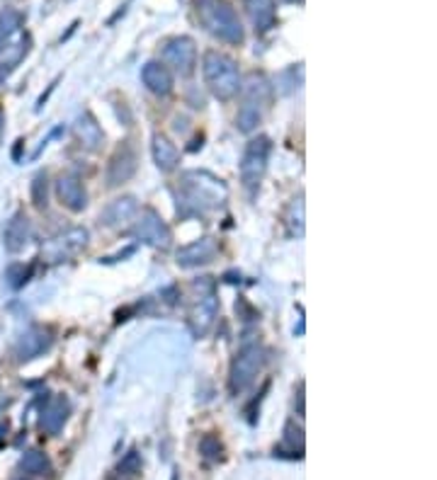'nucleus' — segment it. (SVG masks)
Segmentation results:
<instances>
[{"label": "nucleus", "mask_w": 437, "mask_h": 480, "mask_svg": "<svg viewBox=\"0 0 437 480\" xmlns=\"http://www.w3.org/2000/svg\"><path fill=\"white\" fill-rule=\"evenodd\" d=\"M32 200L35 207H46V175H36V180L32 182Z\"/></svg>", "instance_id": "29"}, {"label": "nucleus", "mask_w": 437, "mask_h": 480, "mask_svg": "<svg viewBox=\"0 0 437 480\" xmlns=\"http://www.w3.org/2000/svg\"><path fill=\"white\" fill-rule=\"evenodd\" d=\"M200 452L207 456V459H221V442H218L217 437L214 435H207V437H202V442H200Z\"/></svg>", "instance_id": "28"}, {"label": "nucleus", "mask_w": 437, "mask_h": 480, "mask_svg": "<svg viewBox=\"0 0 437 480\" xmlns=\"http://www.w3.org/2000/svg\"><path fill=\"white\" fill-rule=\"evenodd\" d=\"M68 413H71V405L64 396H56L44 405L42 410V417H39V427L44 429L46 435L56 437L61 429H64L66 420H68Z\"/></svg>", "instance_id": "17"}, {"label": "nucleus", "mask_w": 437, "mask_h": 480, "mask_svg": "<svg viewBox=\"0 0 437 480\" xmlns=\"http://www.w3.org/2000/svg\"><path fill=\"white\" fill-rule=\"evenodd\" d=\"M52 342H54V335H52L49 327L32 326L18 337V342L12 347V357H15L18 364L32 362L36 357H42L52 347Z\"/></svg>", "instance_id": "9"}, {"label": "nucleus", "mask_w": 437, "mask_h": 480, "mask_svg": "<svg viewBox=\"0 0 437 480\" xmlns=\"http://www.w3.org/2000/svg\"><path fill=\"white\" fill-rule=\"evenodd\" d=\"M218 313V301L214 294H202L200 299L195 301V306L190 311V326L192 333L197 337H204L214 326V320H217Z\"/></svg>", "instance_id": "12"}, {"label": "nucleus", "mask_w": 437, "mask_h": 480, "mask_svg": "<svg viewBox=\"0 0 437 480\" xmlns=\"http://www.w3.org/2000/svg\"><path fill=\"white\" fill-rule=\"evenodd\" d=\"M29 238H32V224H29L25 211H18V214L8 221L5 231H3V245H5L8 253L15 255L28 248Z\"/></svg>", "instance_id": "14"}, {"label": "nucleus", "mask_w": 437, "mask_h": 480, "mask_svg": "<svg viewBox=\"0 0 437 480\" xmlns=\"http://www.w3.org/2000/svg\"><path fill=\"white\" fill-rule=\"evenodd\" d=\"M139 168V158L137 151L131 148L129 144H122L112 153L107 163V185L109 187H119V185H124L134 177V172Z\"/></svg>", "instance_id": "10"}, {"label": "nucleus", "mask_w": 437, "mask_h": 480, "mask_svg": "<svg viewBox=\"0 0 437 480\" xmlns=\"http://www.w3.org/2000/svg\"><path fill=\"white\" fill-rule=\"evenodd\" d=\"M218 253V245L214 238H202V240H195V243L185 245L178 250L175 260L180 267H200V264H210Z\"/></svg>", "instance_id": "13"}, {"label": "nucleus", "mask_w": 437, "mask_h": 480, "mask_svg": "<svg viewBox=\"0 0 437 480\" xmlns=\"http://www.w3.org/2000/svg\"><path fill=\"white\" fill-rule=\"evenodd\" d=\"M22 28V15L18 10L5 8L0 12V39H10L12 35H18Z\"/></svg>", "instance_id": "24"}, {"label": "nucleus", "mask_w": 437, "mask_h": 480, "mask_svg": "<svg viewBox=\"0 0 437 480\" xmlns=\"http://www.w3.org/2000/svg\"><path fill=\"white\" fill-rule=\"evenodd\" d=\"M137 214H139L137 197L127 194V197H119V200L109 201L107 207L102 209L100 224L107 228H119L124 226V224H129Z\"/></svg>", "instance_id": "15"}, {"label": "nucleus", "mask_w": 437, "mask_h": 480, "mask_svg": "<svg viewBox=\"0 0 437 480\" xmlns=\"http://www.w3.org/2000/svg\"><path fill=\"white\" fill-rule=\"evenodd\" d=\"M243 8L250 20L255 32H267L277 22V8L274 0H243Z\"/></svg>", "instance_id": "19"}, {"label": "nucleus", "mask_w": 437, "mask_h": 480, "mask_svg": "<svg viewBox=\"0 0 437 480\" xmlns=\"http://www.w3.org/2000/svg\"><path fill=\"white\" fill-rule=\"evenodd\" d=\"M134 233H137L141 243L151 245L155 250H168L171 243H173V231L168 228V224L161 218V214L151 207L141 209Z\"/></svg>", "instance_id": "8"}, {"label": "nucleus", "mask_w": 437, "mask_h": 480, "mask_svg": "<svg viewBox=\"0 0 437 480\" xmlns=\"http://www.w3.org/2000/svg\"><path fill=\"white\" fill-rule=\"evenodd\" d=\"M73 131H75V138L81 141V146L91 153H98L105 144V134H102L98 119L92 117L91 112H83L78 122L73 124Z\"/></svg>", "instance_id": "18"}, {"label": "nucleus", "mask_w": 437, "mask_h": 480, "mask_svg": "<svg viewBox=\"0 0 437 480\" xmlns=\"http://www.w3.org/2000/svg\"><path fill=\"white\" fill-rule=\"evenodd\" d=\"M88 238H91L88 228L83 226L66 228V231L56 233V236L44 245V260H49V263L54 264L68 263L71 257H75V255L81 253L83 248L88 245Z\"/></svg>", "instance_id": "6"}, {"label": "nucleus", "mask_w": 437, "mask_h": 480, "mask_svg": "<svg viewBox=\"0 0 437 480\" xmlns=\"http://www.w3.org/2000/svg\"><path fill=\"white\" fill-rule=\"evenodd\" d=\"M163 64L180 78H190L197 66V46L190 36H173L163 46Z\"/></svg>", "instance_id": "7"}, {"label": "nucleus", "mask_w": 437, "mask_h": 480, "mask_svg": "<svg viewBox=\"0 0 437 480\" xmlns=\"http://www.w3.org/2000/svg\"><path fill=\"white\" fill-rule=\"evenodd\" d=\"M20 466H22V471L29 473V476H44V473L52 468V466H49V459H46L42 452H28L22 456Z\"/></svg>", "instance_id": "23"}, {"label": "nucleus", "mask_w": 437, "mask_h": 480, "mask_svg": "<svg viewBox=\"0 0 437 480\" xmlns=\"http://www.w3.org/2000/svg\"><path fill=\"white\" fill-rule=\"evenodd\" d=\"M154 161L161 172H173L180 165V151L165 134L154 137Z\"/></svg>", "instance_id": "21"}, {"label": "nucleus", "mask_w": 437, "mask_h": 480, "mask_svg": "<svg viewBox=\"0 0 437 480\" xmlns=\"http://www.w3.org/2000/svg\"><path fill=\"white\" fill-rule=\"evenodd\" d=\"M263 122V107L260 105H253V102H243L236 114V127L238 131L243 134H250L258 129V124Z\"/></svg>", "instance_id": "22"}, {"label": "nucleus", "mask_w": 437, "mask_h": 480, "mask_svg": "<svg viewBox=\"0 0 437 480\" xmlns=\"http://www.w3.org/2000/svg\"><path fill=\"white\" fill-rule=\"evenodd\" d=\"M287 226H290V236H301L304 233V200L301 197L291 201Z\"/></svg>", "instance_id": "25"}, {"label": "nucleus", "mask_w": 437, "mask_h": 480, "mask_svg": "<svg viewBox=\"0 0 437 480\" xmlns=\"http://www.w3.org/2000/svg\"><path fill=\"white\" fill-rule=\"evenodd\" d=\"M29 274H32V267H25V264H12L8 270V281L12 289H20L25 281L29 279Z\"/></svg>", "instance_id": "26"}, {"label": "nucleus", "mask_w": 437, "mask_h": 480, "mask_svg": "<svg viewBox=\"0 0 437 480\" xmlns=\"http://www.w3.org/2000/svg\"><path fill=\"white\" fill-rule=\"evenodd\" d=\"M0 49H3V39H0Z\"/></svg>", "instance_id": "32"}, {"label": "nucleus", "mask_w": 437, "mask_h": 480, "mask_svg": "<svg viewBox=\"0 0 437 480\" xmlns=\"http://www.w3.org/2000/svg\"><path fill=\"white\" fill-rule=\"evenodd\" d=\"M192 5H195V15L200 20V25L211 36H217L224 44H243L246 32L238 20V12L228 0H192Z\"/></svg>", "instance_id": "2"}, {"label": "nucleus", "mask_w": 437, "mask_h": 480, "mask_svg": "<svg viewBox=\"0 0 437 480\" xmlns=\"http://www.w3.org/2000/svg\"><path fill=\"white\" fill-rule=\"evenodd\" d=\"M202 73H204L207 88H210V92L217 100H234L238 92H241V83L243 81H241L238 64L231 56L210 49V51L204 54V59H202Z\"/></svg>", "instance_id": "3"}, {"label": "nucleus", "mask_w": 437, "mask_h": 480, "mask_svg": "<svg viewBox=\"0 0 437 480\" xmlns=\"http://www.w3.org/2000/svg\"><path fill=\"white\" fill-rule=\"evenodd\" d=\"M270 151H273V144H270L267 137L253 138V141L246 146V153H243V161H241V182H243V187H246L250 194L258 192L265 172H267Z\"/></svg>", "instance_id": "5"}, {"label": "nucleus", "mask_w": 437, "mask_h": 480, "mask_svg": "<svg viewBox=\"0 0 437 480\" xmlns=\"http://www.w3.org/2000/svg\"><path fill=\"white\" fill-rule=\"evenodd\" d=\"M287 3H301V0H287Z\"/></svg>", "instance_id": "31"}, {"label": "nucleus", "mask_w": 437, "mask_h": 480, "mask_svg": "<svg viewBox=\"0 0 437 480\" xmlns=\"http://www.w3.org/2000/svg\"><path fill=\"white\" fill-rule=\"evenodd\" d=\"M139 471H141V456H139V452H129L119 463V473L122 476H137Z\"/></svg>", "instance_id": "27"}, {"label": "nucleus", "mask_w": 437, "mask_h": 480, "mask_svg": "<svg viewBox=\"0 0 437 480\" xmlns=\"http://www.w3.org/2000/svg\"><path fill=\"white\" fill-rule=\"evenodd\" d=\"M56 197L61 201V207H66L73 214H81L83 209L88 207L85 187H83L81 177H75V175H61L56 180Z\"/></svg>", "instance_id": "11"}, {"label": "nucleus", "mask_w": 437, "mask_h": 480, "mask_svg": "<svg viewBox=\"0 0 437 480\" xmlns=\"http://www.w3.org/2000/svg\"><path fill=\"white\" fill-rule=\"evenodd\" d=\"M0 131H3V112H0Z\"/></svg>", "instance_id": "30"}, {"label": "nucleus", "mask_w": 437, "mask_h": 480, "mask_svg": "<svg viewBox=\"0 0 437 480\" xmlns=\"http://www.w3.org/2000/svg\"><path fill=\"white\" fill-rule=\"evenodd\" d=\"M228 197L224 182L210 175V172L192 170L182 175L180 192H178V214L192 216V214H207L218 209Z\"/></svg>", "instance_id": "1"}, {"label": "nucleus", "mask_w": 437, "mask_h": 480, "mask_svg": "<svg viewBox=\"0 0 437 480\" xmlns=\"http://www.w3.org/2000/svg\"><path fill=\"white\" fill-rule=\"evenodd\" d=\"M141 81L158 98H165V95L173 92V73L168 71V66L163 61H148L141 68Z\"/></svg>", "instance_id": "16"}, {"label": "nucleus", "mask_w": 437, "mask_h": 480, "mask_svg": "<svg viewBox=\"0 0 437 480\" xmlns=\"http://www.w3.org/2000/svg\"><path fill=\"white\" fill-rule=\"evenodd\" d=\"M265 364V350L263 344L248 342L238 350L236 359L231 364V374H228V389L234 396L243 393L246 389L253 386V381L258 379V374Z\"/></svg>", "instance_id": "4"}, {"label": "nucleus", "mask_w": 437, "mask_h": 480, "mask_svg": "<svg viewBox=\"0 0 437 480\" xmlns=\"http://www.w3.org/2000/svg\"><path fill=\"white\" fill-rule=\"evenodd\" d=\"M241 92L246 95V102H253L260 107L273 100V85H270L265 73H250L246 83H241Z\"/></svg>", "instance_id": "20"}]
</instances>
